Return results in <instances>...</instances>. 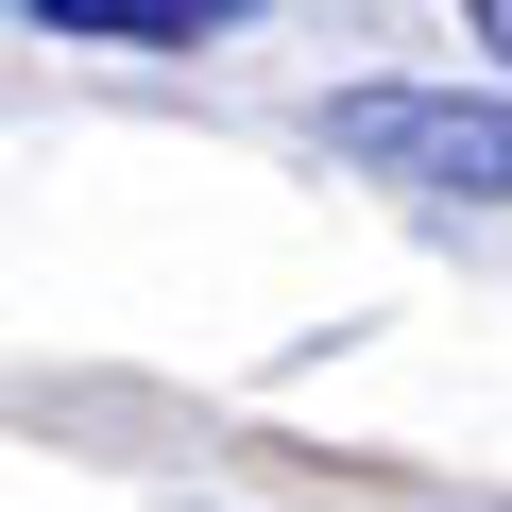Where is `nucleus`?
<instances>
[{
    "mask_svg": "<svg viewBox=\"0 0 512 512\" xmlns=\"http://www.w3.org/2000/svg\"><path fill=\"white\" fill-rule=\"evenodd\" d=\"M325 154L393 171V188H444V205H512V86H342Z\"/></svg>",
    "mask_w": 512,
    "mask_h": 512,
    "instance_id": "obj_1",
    "label": "nucleus"
},
{
    "mask_svg": "<svg viewBox=\"0 0 512 512\" xmlns=\"http://www.w3.org/2000/svg\"><path fill=\"white\" fill-rule=\"evenodd\" d=\"M239 18H274V0H35V35H103V52H205Z\"/></svg>",
    "mask_w": 512,
    "mask_h": 512,
    "instance_id": "obj_2",
    "label": "nucleus"
},
{
    "mask_svg": "<svg viewBox=\"0 0 512 512\" xmlns=\"http://www.w3.org/2000/svg\"><path fill=\"white\" fill-rule=\"evenodd\" d=\"M461 35H495V69H512V0H461Z\"/></svg>",
    "mask_w": 512,
    "mask_h": 512,
    "instance_id": "obj_3",
    "label": "nucleus"
}]
</instances>
